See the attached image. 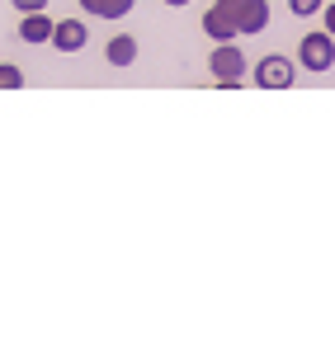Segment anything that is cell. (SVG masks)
Wrapping results in <instances>:
<instances>
[{
    "mask_svg": "<svg viewBox=\"0 0 335 353\" xmlns=\"http://www.w3.org/2000/svg\"><path fill=\"white\" fill-rule=\"evenodd\" d=\"M85 14H99V19H123L133 10V0H81Z\"/></svg>",
    "mask_w": 335,
    "mask_h": 353,
    "instance_id": "cell-7",
    "label": "cell"
},
{
    "mask_svg": "<svg viewBox=\"0 0 335 353\" xmlns=\"http://www.w3.org/2000/svg\"><path fill=\"white\" fill-rule=\"evenodd\" d=\"M166 5H170V10H180V5H189V0H166Z\"/></svg>",
    "mask_w": 335,
    "mask_h": 353,
    "instance_id": "cell-13",
    "label": "cell"
},
{
    "mask_svg": "<svg viewBox=\"0 0 335 353\" xmlns=\"http://www.w3.org/2000/svg\"><path fill=\"white\" fill-rule=\"evenodd\" d=\"M208 71H213V81L222 85V90H236L241 76H246V52L236 43H218L213 57H208Z\"/></svg>",
    "mask_w": 335,
    "mask_h": 353,
    "instance_id": "cell-2",
    "label": "cell"
},
{
    "mask_svg": "<svg viewBox=\"0 0 335 353\" xmlns=\"http://www.w3.org/2000/svg\"><path fill=\"white\" fill-rule=\"evenodd\" d=\"M19 85H24V71L10 66V61H0V90H19Z\"/></svg>",
    "mask_w": 335,
    "mask_h": 353,
    "instance_id": "cell-10",
    "label": "cell"
},
{
    "mask_svg": "<svg viewBox=\"0 0 335 353\" xmlns=\"http://www.w3.org/2000/svg\"><path fill=\"white\" fill-rule=\"evenodd\" d=\"M85 38H90V28H85V19H61V24H52V43L57 52H81Z\"/></svg>",
    "mask_w": 335,
    "mask_h": 353,
    "instance_id": "cell-5",
    "label": "cell"
},
{
    "mask_svg": "<svg viewBox=\"0 0 335 353\" xmlns=\"http://www.w3.org/2000/svg\"><path fill=\"white\" fill-rule=\"evenodd\" d=\"M321 5H326V0H293V14H303V19H307V14H316Z\"/></svg>",
    "mask_w": 335,
    "mask_h": 353,
    "instance_id": "cell-11",
    "label": "cell"
},
{
    "mask_svg": "<svg viewBox=\"0 0 335 353\" xmlns=\"http://www.w3.org/2000/svg\"><path fill=\"white\" fill-rule=\"evenodd\" d=\"M293 81H298V66H293L288 57H265V61L255 66V85H260V90H288Z\"/></svg>",
    "mask_w": 335,
    "mask_h": 353,
    "instance_id": "cell-3",
    "label": "cell"
},
{
    "mask_svg": "<svg viewBox=\"0 0 335 353\" xmlns=\"http://www.w3.org/2000/svg\"><path fill=\"white\" fill-rule=\"evenodd\" d=\"M303 66L307 71H321V76L335 66V38L331 33H307L303 38Z\"/></svg>",
    "mask_w": 335,
    "mask_h": 353,
    "instance_id": "cell-4",
    "label": "cell"
},
{
    "mask_svg": "<svg viewBox=\"0 0 335 353\" xmlns=\"http://www.w3.org/2000/svg\"><path fill=\"white\" fill-rule=\"evenodd\" d=\"M203 33H208L213 43H236V28L227 24L218 10H208V14H203Z\"/></svg>",
    "mask_w": 335,
    "mask_h": 353,
    "instance_id": "cell-9",
    "label": "cell"
},
{
    "mask_svg": "<svg viewBox=\"0 0 335 353\" xmlns=\"http://www.w3.org/2000/svg\"><path fill=\"white\" fill-rule=\"evenodd\" d=\"M10 5H15V10H24V14H28V10H48V0H10Z\"/></svg>",
    "mask_w": 335,
    "mask_h": 353,
    "instance_id": "cell-12",
    "label": "cell"
},
{
    "mask_svg": "<svg viewBox=\"0 0 335 353\" xmlns=\"http://www.w3.org/2000/svg\"><path fill=\"white\" fill-rule=\"evenodd\" d=\"M213 10L236 28V38L241 33H260V28L269 24V0H218Z\"/></svg>",
    "mask_w": 335,
    "mask_h": 353,
    "instance_id": "cell-1",
    "label": "cell"
},
{
    "mask_svg": "<svg viewBox=\"0 0 335 353\" xmlns=\"http://www.w3.org/2000/svg\"><path fill=\"white\" fill-rule=\"evenodd\" d=\"M52 14H48V10H28L24 19H19V38H24V43H48V38H52Z\"/></svg>",
    "mask_w": 335,
    "mask_h": 353,
    "instance_id": "cell-6",
    "label": "cell"
},
{
    "mask_svg": "<svg viewBox=\"0 0 335 353\" xmlns=\"http://www.w3.org/2000/svg\"><path fill=\"white\" fill-rule=\"evenodd\" d=\"M109 61H113V66H133V61H137V38L118 33V38L109 43Z\"/></svg>",
    "mask_w": 335,
    "mask_h": 353,
    "instance_id": "cell-8",
    "label": "cell"
}]
</instances>
